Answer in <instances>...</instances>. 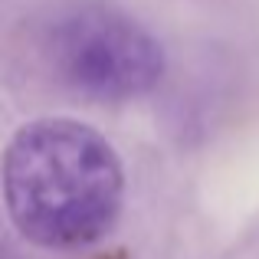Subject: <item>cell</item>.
<instances>
[{"instance_id":"cell-3","label":"cell","mask_w":259,"mask_h":259,"mask_svg":"<svg viewBox=\"0 0 259 259\" xmlns=\"http://www.w3.org/2000/svg\"><path fill=\"white\" fill-rule=\"evenodd\" d=\"M0 259H7V253H4V246H0Z\"/></svg>"},{"instance_id":"cell-2","label":"cell","mask_w":259,"mask_h":259,"mask_svg":"<svg viewBox=\"0 0 259 259\" xmlns=\"http://www.w3.org/2000/svg\"><path fill=\"white\" fill-rule=\"evenodd\" d=\"M53 63L63 82L99 102L148 95L164 76L161 43L145 26L105 7H82L56 26Z\"/></svg>"},{"instance_id":"cell-1","label":"cell","mask_w":259,"mask_h":259,"mask_svg":"<svg viewBox=\"0 0 259 259\" xmlns=\"http://www.w3.org/2000/svg\"><path fill=\"white\" fill-rule=\"evenodd\" d=\"M0 177L13 227L56 253L99 243L125 200V171L115 148L76 118L23 125L4 151Z\"/></svg>"}]
</instances>
